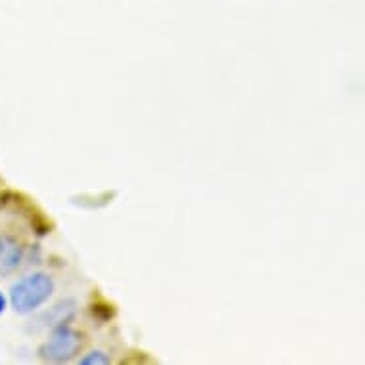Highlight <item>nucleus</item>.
<instances>
[{"label": "nucleus", "instance_id": "obj_1", "mask_svg": "<svg viewBox=\"0 0 365 365\" xmlns=\"http://www.w3.org/2000/svg\"><path fill=\"white\" fill-rule=\"evenodd\" d=\"M54 291V277L46 272H33L14 283L10 289V304L18 314H31L46 304Z\"/></svg>", "mask_w": 365, "mask_h": 365}, {"label": "nucleus", "instance_id": "obj_2", "mask_svg": "<svg viewBox=\"0 0 365 365\" xmlns=\"http://www.w3.org/2000/svg\"><path fill=\"white\" fill-rule=\"evenodd\" d=\"M84 346L83 333L73 329L71 325L60 324L54 325V329L50 333V339L41 348L42 359L52 361V364H61L69 361L77 356Z\"/></svg>", "mask_w": 365, "mask_h": 365}, {"label": "nucleus", "instance_id": "obj_5", "mask_svg": "<svg viewBox=\"0 0 365 365\" xmlns=\"http://www.w3.org/2000/svg\"><path fill=\"white\" fill-rule=\"evenodd\" d=\"M4 310H6V297L0 293V314H4Z\"/></svg>", "mask_w": 365, "mask_h": 365}, {"label": "nucleus", "instance_id": "obj_3", "mask_svg": "<svg viewBox=\"0 0 365 365\" xmlns=\"http://www.w3.org/2000/svg\"><path fill=\"white\" fill-rule=\"evenodd\" d=\"M27 247L16 234L0 232V277L16 274L25 262Z\"/></svg>", "mask_w": 365, "mask_h": 365}, {"label": "nucleus", "instance_id": "obj_4", "mask_svg": "<svg viewBox=\"0 0 365 365\" xmlns=\"http://www.w3.org/2000/svg\"><path fill=\"white\" fill-rule=\"evenodd\" d=\"M78 364L83 365H106L109 364V356L106 352H102V350H94V352L86 354L84 358L78 359Z\"/></svg>", "mask_w": 365, "mask_h": 365}]
</instances>
